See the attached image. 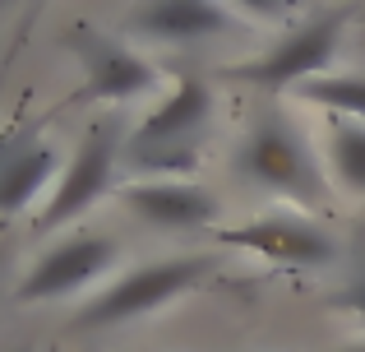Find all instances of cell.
Wrapping results in <instances>:
<instances>
[{
	"label": "cell",
	"instance_id": "6da1fadb",
	"mask_svg": "<svg viewBox=\"0 0 365 352\" xmlns=\"http://www.w3.org/2000/svg\"><path fill=\"white\" fill-rule=\"evenodd\" d=\"M236 172H241L250 186L277 190V195L301 199V204H324V199H329V186H324V172H319V163H314L310 144H305L282 116L259 121L241 139Z\"/></svg>",
	"mask_w": 365,
	"mask_h": 352
},
{
	"label": "cell",
	"instance_id": "7a4b0ae2",
	"mask_svg": "<svg viewBox=\"0 0 365 352\" xmlns=\"http://www.w3.org/2000/svg\"><path fill=\"white\" fill-rule=\"evenodd\" d=\"M213 269H217V255H180V260L130 269L125 278H116L102 297H93L88 306L74 316V329H107V325L143 316V311H158V306H167V301H176L180 292L199 288Z\"/></svg>",
	"mask_w": 365,
	"mask_h": 352
},
{
	"label": "cell",
	"instance_id": "3957f363",
	"mask_svg": "<svg viewBox=\"0 0 365 352\" xmlns=\"http://www.w3.org/2000/svg\"><path fill=\"white\" fill-rule=\"evenodd\" d=\"M208 107H213V102H208L204 79L185 74V79L176 84V93L134 130L130 163L139 167V172H158V176L190 172V167H195V135L204 130Z\"/></svg>",
	"mask_w": 365,
	"mask_h": 352
},
{
	"label": "cell",
	"instance_id": "277c9868",
	"mask_svg": "<svg viewBox=\"0 0 365 352\" xmlns=\"http://www.w3.org/2000/svg\"><path fill=\"white\" fill-rule=\"evenodd\" d=\"M342 24H347V14L310 19V24L296 28V33L287 37L282 46H273L268 56H259V61H250V65H236V70H227V79H236V84H259V89L310 84L314 74H319L324 65L333 61V51H338Z\"/></svg>",
	"mask_w": 365,
	"mask_h": 352
},
{
	"label": "cell",
	"instance_id": "5b68a950",
	"mask_svg": "<svg viewBox=\"0 0 365 352\" xmlns=\"http://www.w3.org/2000/svg\"><path fill=\"white\" fill-rule=\"evenodd\" d=\"M217 241L232 251H250L268 264H287V269H324L338 260V241L305 218H255L241 227H222Z\"/></svg>",
	"mask_w": 365,
	"mask_h": 352
},
{
	"label": "cell",
	"instance_id": "8992f818",
	"mask_svg": "<svg viewBox=\"0 0 365 352\" xmlns=\"http://www.w3.org/2000/svg\"><path fill=\"white\" fill-rule=\"evenodd\" d=\"M116 158H120V130L116 121H98L83 139V149L74 154V163L61 172L56 181V195L46 204V213L37 218V227H65L70 218H79L93 199H102L111 190V176H116Z\"/></svg>",
	"mask_w": 365,
	"mask_h": 352
},
{
	"label": "cell",
	"instance_id": "52a82bcc",
	"mask_svg": "<svg viewBox=\"0 0 365 352\" xmlns=\"http://www.w3.org/2000/svg\"><path fill=\"white\" fill-rule=\"evenodd\" d=\"M116 241L107 236H74V241H61L56 251H46L42 260L28 269V278L19 283V297L24 301H56V297H70V292L88 288L93 278L116 264Z\"/></svg>",
	"mask_w": 365,
	"mask_h": 352
},
{
	"label": "cell",
	"instance_id": "ba28073f",
	"mask_svg": "<svg viewBox=\"0 0 365 352\" xmlns=\"http://www.w3.org/2000/svg\"><path fill=\"white\" fill-rule=\"evenodd\" d=\"M70 46L79 51L83 70H88V89H83V98L130 102V98H143V93H153V84H158V70H153L148 61H139V56L120 51L116 42L98 37L88 24H74Z\"/></svg>",
	"mask_w": 365,
	"mask_h": 352
},
{
	"label": "cell",
	"instance_id": "9c48e42d",
	"mask_svg": "<svg viewBox=\"0 0 365 352\" xmlns=\"http://www.w3.org/2000/svg\"><path fill=\"white\" fill-rule=\"evenodd\" d=\"M125 208L134 218L167 232H185V227H208L217 223V199L199 181H134L120 190Z\"/></svg>",
	"mask_w": 365,
	"mask_h": 352
},
{
	"label": "cell",
	"instance_id": "30bf717a",
	"mask_svg": "<svg viewBox=\"0 0 365 352\" xmlns=\"http://www.w3.org/2000/svg\"><path fill=\"white\" fill-rule=\"evenodd\" d=\"M232 28L236 19L217 0H148L134 14V33L153 37V42H204Z\"/></svg>",
	"mask_w": 365,
	"mask_h": 352
},
{
	"label": "cell",
	"instance_id": "8fae6325",
	"mask_svg": "<svg viewBox=\"0 0 365 352\" xmlns=\"http://www.w3.org/2000/svg\"><path fill=\"white\" fill-rule=\"evenodd\" d=\"M46 181L56 176V149L51 144H19L0 158V213H19L42 195Z\"/></svg>",
	"mask_w": 365,
	"mask_h": 352
},
{
	"label": "cell",
	"instance_id": "7c38bea8",
	"mask_svg": "<svg viewBox=\"0 0 365 352\" xmlns=\"http://www.w3.org/2000/svg\"><path fill=\"white\" fill-rule=\"evenodd\" d=\"M329 163L342 186L365 195V121H351V116L333 121L329 126Z\"/></svg>",
	"mask_w": 365,
	"mask_h": 352
},
{
	"label": "cell",
	"instance_id": "4fadbf2b",
	"mask_svg": "<svg viewBox=\"0 0 365 352\" xmlns=\"http://www.w3.org/2000/svg\"><path fill=\"white\" fill-rule=\"evenodd\" d=\"M301 98L314 102V107L338 111V116L365 121V79H351V74H324V79L301 84Z\"/></svg>",
	"mask_w": 365,
	"mask_h": 352
},
{
	"label": "cell",
	"instance_id": "5bb4252c",
	"mask_svg": "<svg viewBox=\"0 0 365 352\" xmlns=\"http://www.w3.org/2000/svg\"><path fill=\"white\" fill-rule=\"evenodd\" d=\"M333 306H342V311H351V316L365 320V255H361L356 269H351V278L342 283V292L333 297Z\"/></svg>",
	"mask_w": 365,
	"mask_h": 352
},
{
	"label": "cell",
	"instance_id": "9a60e30c",
	"mask_svg": "<svg viewBox=\"0 0 365 352\" xmlns=\"http://www.w3.org/2000/svg\"><path fill=\"white\" fill-rule=\"evenodd\" d=\"M241 9H250V14L259 19H282L287 14V0H236Z\"/></svg>",
	"mask_w": 365,
	"mask_h": 352
},
{
	"label": "cell",
	"instance_id": "2e32d148",
	"mask_svg": "<svg viewBox=\"0 0 365 352\" xmlns=\"http://www.w3.org/2000/svg\"><path fill=\"white\" fill-rule=\"evenodd\" d=\"M338 352H365V343H351V348H338Z\"/></svg>",
	"mask_w": 365,
	"mask_h": 352
},
{
	"label": "cell",
	"instance_id": "e0dca14e",
	"mask_svg": "<svg viewBox=\"0 0 365 352\" xmlns=\"http://www.w3.org/2000/svg\"><path fill=\"white\" fill-rule=\"evenodd\" d=\"M0 5H14V0H0Z\"/></svg>",
	"mask_w": 365,
	"mask_h": 352
},
{
	"label": "cell",
	"instance_id": "ac0fdd59",
	"mask_svg": "<svg viewBox=\"0 0 365 352\" xmlns=\"http://www.w3.org/2000/svg\"><path fill=\"white\" fill-rule=\"evenodd\" d=\"M19 352H33V348H19Z\"/></svg>",
	"mask_w": 365,
	"mask_h": 352
}]
</instances>
